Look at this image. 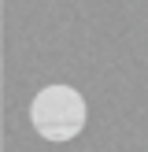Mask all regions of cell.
Listing matches in <instances>:
<instances>
[{
  "mask_svg": "<svg viewBox=\"0 0 148 152\" xmlns=\"http://www.w3.org/2000/svg\"><path fill=\"white\" fill-rule=\"evenodd\" d=\"M85 96L74 86H44L30 100V123L44 141H74L85 130Z\"/></svg>",
  "mask_w": 148,
  "mask_h": 152,
  "instance_id": "obj_1",
  "label": "cell"
}]
</instances>
